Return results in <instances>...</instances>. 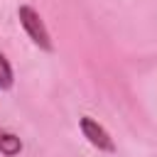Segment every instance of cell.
<instances>
[{
    "mask_svg": "<svg viewBox=\"0 0 157 157\" xmlns=\"http://www.w3.org/2000/svg\"><path fill=\"white\" fill-rule=\"evenodd\" d=\"M17 17H20V25H22V29L27 32V37L42 49V52H54V42H52V34H49V29H47V25H44V20H42V15L34 10V7H29V5H22L20 10H17Z\"/></svg>",
    "mask_w": 157,
    "mask_h": 157,
    "instance_id": "obj_1",
    "label": "cell"
},
{
    "mask_svg": "<svg viewBox=\"0 0 157 157\" xmlns=\"http://www.w3.org/2000/svg\"><path fill=\"white\" fill-rule=\"evenodd\" d=\"M78 128H81L83 137H86L98 152H115V142H113L110 132H108L98 120H93L91 115H83V118L78 120Z\"/></svg>",
    "mask_w": 157,
    "mask_h": 157,
    "instance_id": "obj_2",
    "label": "cell"
},
{
    "mask_svg": "<svg viewBox=\"0 0 157 157\" xmlns=\"http://www.w3.org/2000/svg\"><path fill=\"white\" fill-rule=\"evenodd\" d=\"M20 152H22V140H20L15 132L0 130V155H5V157H17Z\"/></svg>",
    "mask_w": 157,
    "mask_h": 157,
    "instance_id": "obj_3",
    "label": "cell"
},
{
    "mask_svg": "<svg viewBox=\"0 0 157 157\" xmlns=\"http://www.w3.org/2000/svg\"><path fill=\"white\" fill-rule=\"evenodd\" d=\"M12 83H15L12 66H10V61L5 59V54L0 52V91H7V88H12Z\"/></svg>",
    "mask_w": 157,
    "mask_h": 157,
    "instance_id": "obj_4",
    "label": "cell"
}]
</instances>
